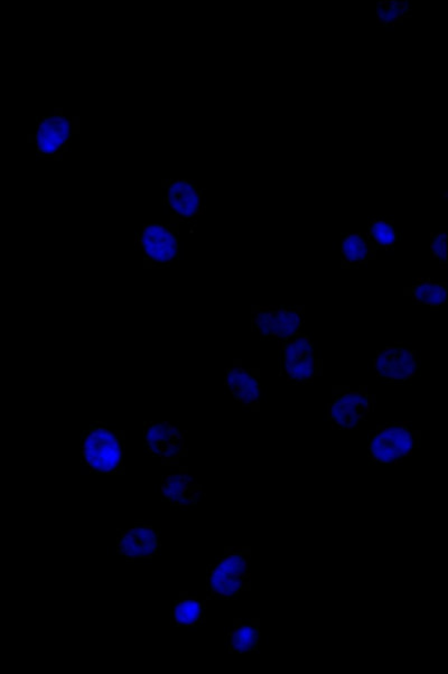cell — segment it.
<instances>
[{
    "label": "cell",
    "mask_w": 448,
    "mask_h": 674,
    "mask_svg": "<svg viewBox=\"0 0 448 674\" xmlns=\"http://www.w3.org/2000/svg\"><path fill=\"white\" fill-rule=\"evenodd\" d=\"M124 433L107 424H92L82 435V460L91 473L124 474Z\"/></svg>",
    "instance_id": "cell-1"
},
{
    "label": "cell",
    "mask_w": 448,
    "mask_h": 674,
    "mask_svg": "<svg viewBox=\"0 0 448 674\" xmlns=\"http://www.w3.org/2000/svg\"><path fill=\"white\" fill-rule=\"evenodd\" d=\"M251 557L242 549H225L223 556L207 569L209 598L230 599L239 597L251 586Z\"/></svg>",
    "instance_id": "cell-2"
},
{
    "label": "cell",
    "mask_w": 448,
    "mask_h": 674,
    "mask_svg": "<svg viewBox=\"0 0 448 674\" xmlns=\"http://www.w3.org/2000/svg\"><path fill=\"white\" fill-rule=\"evenodd\" d=\"M422 433L407 424H383L369 433V460L374 465L399 464L413 454Z\"/></svg>",
    "instance_id": "cell-3"
},
{
    "label": "cell",
    "mask_w": 448,
    "mask_h": 674,
    "mask_svg": "<svg viewBox=\"0 0 448 674\" xmlns=\"http://www.w3.org/2000/svg\"><path fill=\"white\" fill-rule=\"evenodd\" d=\"M280 372L295 385L312 383L322 375V361L316 358L311 337L300 332L280 342Z\"/></svg>",
    "instance_id": "cell-4"
},
{
    "label": "cell",
    "mask_w": 448,
    "mask_h": 674,
    "mask_svg": "<svg viewBox=\"0 0 448 674\" xmlns=\"http://www.w3.org/2000/svg\"><path fill=\"white\" fill-rule=\"evenodd\" d=\"M376 396L369 394L366 387L351 390L348 387H332V399L327 405V419L340 431H351L367 420L373 412Z\"/></svg>",
    "instance_id": "cell-5"
},
{
    "label": "cell",
    "mask_w": 448,
    "mask_h": 674,
    "mask_svg": "<svg viewBox=\"0 0 448 674\" xmlns=\"http://www.w3.org/2000/svg\"><path fill=\"white\" fill-rule=\"evenodd\" d=\"M304 323V306L252 307L251 326L262 340L288 341L300 333Z\"/></svg>",
    "instance_id": "cell-6"
},
{
    "label": "cell",
    "mask_w": 448,
    "mask_h": 674,
    "mask_svg": "<svg viewBox=\"0 0 448 674\" xmlns=\"http://www.w3.org/2000/svg\"><path fill=\"white\" fill-rule=\"evenodd\" d=\"M75 132L73 119L62 114V110L39 118L33 136L38 156L59 159L67 151Z\"/></svg>",
    "instance_id": "cell-7"
},
{
    "label": "cell",
    "mask_w": 448,
    "mask_h": 674,
    "mask_svg": "<svg viewBox=\"0 0 448 674\" xmlns=\"http://www.w3.org/2000/svg\"><path fill=\"white\" fill-rule=\"evenodd\" d=\"M136 241L150 267L169 266L178 260L179 241L174 226L146 224Z\"/></svg>",
    "instance_id": "cell-8"
},
{
    "label": "cell",
    "mask_w": 448,
    "mask_h": 674,
    "mask_svg": "<svg viewBox=\"0 0 448 674\" xmlns=\"http://www.w3.org/2000/svg\"><path fill=\"white\" fill-rule=\"evenodd\" d=\"M144 442L147 452L163 465H178L182 457L187 456L184 433L169 423H146Z\"/></svg>",
    "instance_id": "cell-9"
},
{
    "label": "cell",
    "mask_w": 448,
    "mask_h": 674,
    "mask_svg": "<svg viewBox=\"0 0 448 674\" xmlns=\"http://www.w3.org/2000/svg\"><path fill=\"white\" fill-rule=\"evenodd\" d=\"M378 378L386 383H404L418 376L420 362L415 350L404 345L386 346L373 360Z\"/></svg>",
    "instance_id": "cell-10"
},
{
    "label": "cell",
    "mask_w": 448,
    "mask_h": 674,
    "mask_svg": "<svg viewBox=\"0 0 448 674\" xmlns=\"http://www.w3.org/2000/svg\"><path fill=\"white\" fill-rule=\"evenodd\" d=\"M160 551V531L155 526L136 524L118 534L117 553L129 562L152 560Z\"/></svg>",
    "instance_id": "cell-11"
},
{
    "label": "cell",
    "mask_w": 448,
    "mask_h": 674,
    "mask_svg": "<svg viewBox=\"0 0 448 674\" xmlns=\"http://www.w3.org/2000/svg\"><path fill=\"white\" fill-rule=\"evenodd\" d=\"M164 202L178 223L197 219L203 214L202 191L189 179L163 182Z\"/></svg>",
    "instance_id": "cell-12"
},
{
    "label": "cell",
    "mask_w": 448,
    "mask_h": 674,
    "mask_svg": "<svg viewBox=\"0 0 448 674\" xmlns=\"http://www.w3.org/2000/svg\"><path fill=\"white\" fill-rule=\"evenodd\" d=\"M224 385L231 396L244 408L258 410L261 404V373L255 368L233 364L226 368Z\"/></svg>",
    "instance_id": "cell-13"
},
{
    "label": "cell",
    "mask_w": 448,
    "mask_h": 674,
    "mask_svg": "<svg viewBox=\"0 0 448 674\" xmlns=\"http://www.w3.org/2000/svg\"><path fill=\"white\" fill-rule=\"evenodd\" d=\"M187 470L181 469L179 472L166 474L161 478V494L170 506L187 509L196 506L202 496L201 484Z\"/></svg>",
    "instance_id": "cell-14"
},
{
    "label": "cell",
    "mask_w": 448,
    "mask_h": 674,
    "mask_svg": "<svg viewBox=\"0 0 448 674\" xmlns=\"http://www.w3.org/2000/svg\"><path fill=\"white\" fill-rule=\"evenodd\" d=\"M378 249L367 234L348 233L341 243V267L353 268L366 265L377 258Z\"/></svg>",
    "instance_id": "cell-15"
},
{
    "label": "cell",
    "mask_w": 448,
    "mask_h": 674,
    "mask_svg": "<svg viewBox=\"0 0 448 674\" xmlns=\"http://www.w3.org/2000/svg\"><path fill=\"white\" fill-rule=\"evenodd\" d=\"M206 604L187 593H179V597L173 603L170 613V623L178 627H192L202 624L206 618Z\"/></svg>",
    "instance_id": "cell-16"
},
{
    "label": "cell",
    "mask_w": 448,
    "mask_h": 674,
    "mask_svg": "<svg viewBox=\"0 0 448 674\" xmlns=\"http://www.w3.org/2000/svg\"><path fill=\"white\" fill-rule=\"evenodd\" d=\"M260 624L255 622L237 621L226 639V643L230 653L244 654L257 652L260 649Z\"/></svg>",
    "instance_id": "cell-17"
},
{
    "label": "cell",
    "mask_w": 448,
    "mask_h": 674,
    "mask_svg": "<svg viewBox=\"0 0 448 674\" xmlns=\"http://www.w3.org/2000/svg\"><path fill=\"white\" fill-rule=\"evenodd\" d=\"M405 295L413 297L416 304L440 307L447 304L448 284L445 281L426 280L405 288Z\"/></svg>",
    "instance_id": "cell-18"
},
{
    "label": "cell",
    "mask_w": 448,
    "mask_h": 674,
    "mask_svg": "<svg viewBox=\"0 0 448 674\" xmlns=\"http://www.w3.org/2000/svg\"><path fill=\"white\" fill-rule=\"evenodd\" d=\"M367 235L378 250H392L399 242L394 220L373 218L369 221Z\"/></svg>",
    "instance_id": "cell-19"
},
{
    "label": "cell",
    "mask_w": 448,
    "mask_h": 674,
    "mask_svg": "<svg viewBox=\"0 0 448 674\" xmlns=\"http://www.w3.org/2000/svg\"><path fill=\"white\" fill-rule=\"evenodd\" d=\"M411 8L407 0H382L377 5V21L382 26L398 24L410 17Z\"/></svg>",
    "instance_id": "cell-20"
},
{
    "label": "cell",
    "mask_w": 448,
    "mask_h": 674,
    "mask_svg": "<svg viewBox=\"0 0 448 674\" xmlns=\"http://www.w3.org/2000/svg\"><path fill=\"white\" fill-rule=\"evenodd\" d=\"M447 247L448 237L446 233L441 232L434 235L431 243L433 260H437L441 265H447Z\"/></svg>",
    "instance_id": "cell-21"
}]
</instances>
